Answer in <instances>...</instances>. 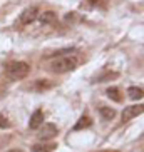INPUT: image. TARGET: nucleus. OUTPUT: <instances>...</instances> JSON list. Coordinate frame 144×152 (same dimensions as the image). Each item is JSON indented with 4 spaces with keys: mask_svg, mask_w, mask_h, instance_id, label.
<instances>
[{
    "mask_svg": "<svg viewBox=\"0 0 144 152\" xmlns=\"http://www.w3.org/2000/svg\"><path fill=\"white\" fill-rule=\"evenodd\" d=\"M39 20H40V23H52L55 22V18H57V14L55 12H52V10H49V12H44V14H39Z\"/></svg>",
    "mask_w": 144,
    "mask_h": 152,
    "instance_id": "obj_7",
    "label": "nucleus"
},
{
    "mask_svg": "<svg viewBox=\"0 0 144 152\" xmlns=\"http://www.w3.org/2000/svg\"><path fill=\"white\" fill-rule=\"evenodd\" d=\"M42 124H44V112H42L40 109H37V110L30 115V121H29V127L35 130V129H39V127H40Z\"/></svg>",
    "mask_w": 144,
    "mask_h": 152,
    "instance_id": "obj_6",
    "label": "nucleus"
},
{
    "mask_svg": "<svg viewBox=\"0 0 144 152\" xmlns=\"http://www.w3.org/2000/svg\"><path fill=\"white\" fill-rule=\"evenodd\" d=\"M37 17H39V9L37 7H29V9H25L20 14V22L24 23V25H29V23H32L34 20H37Z\"/></svg>",
    "mask_w": 144,
    "mask_h": 152,
    "instance_id": "obj_5",
    "label": "nucleus"
},
{
    "mask_svg": "<svg viewBox=\"0 0 144 152\" xmlns=\"http://www.w3.org/2000/svg\"><path fill=\"white\" fill-rule=\"evenodd\" d=\"M39 139L40 140H52V139L57 135V125L55 124H50V122H47V124H42L40 127H39Z\"/></svg>",
    "mask_w": 144,
    "mask_h": 152,
    "instance_id": "obj_3",
    "label": "nucleus"
},
{
    "mask_svg": "<svg viewBox=\"0 0 144 152\" xmlns=\"http://www.w3.org/2000/svg\"><path fill=\"white\" fill-rule=\"evenodd\" d=\"M99 114H101V117H102L104 121H112L114 115H116V110L111 109V107H101Z\"/></svg>",
    "mask_w": 144,
    "mask_h": 152,
    "instance_id": "obj_10",
    "label": "nucleus"
},
{
    "mask_svg": "<svg viewBox=\"0 0 144 152\" xmlns=\"http://www.w3.org/2000/svg\"><path fill=\"white\" fill-rule=\"evenodd\" d=\"M4 127H9V121L0 114V129H4Z\"/></svg>",
    "mask_w": 144,
    "mask_h": 152,
    "instance_id": "obj_13",
    "label": "nucleus"
},
{
    "mask_svg": "<svg viewBox=\"0 0 144 152\" xmlns=\"http://www.w3.org/2000/svg\"><path fill=\"white\" fill-rule=\"evenodd\" d=\"M106 94H107L109 99H112L114 102H121L122 100V97H121V94H119V89H117V87H109V89L106 90Z\"/></svg>",
    "mask_w": 144,
    "mask_h": 152,
    "instance_id": "obj_12",
    "label": "nucleus"
},
{
    "mask_svg": "<svg viewBox=\"0 0 144 152\" xmlns=\"http://www.w3.org/2000/svg\"><path fill=\"white\" fill-rule=\"evenodd\" d=\"M7 152H22V151H18V149H12V151H7Z\"/></svg>",
    "mask_w": 144,
    "mask_h": 152,
    "instance_id": "obj_15",
    "label": "nucleus"
},
{
    "mask_svg": "<svg viewBox=\"0 0 144 152\" xmlns=\"http://www.w3.org/2000/svg\"><path fill=\"white\" fill-rule=\"evenodd\" d=\"M144 110V105H129V107H124V110H122V121H131V119H134V117L141 115Z\"/></svg>",
    "mask_w": 144,
    "mask_h": 152,
    "instance_id": "obj_4",
    "label": "nucleus"
},
{
    "mask_svg": "<svg viewBox=\"0 0 144 152\" xmlns=\"http://www.w3.org/2000/svg\"><path fill=\"white\" fill-rule=\"evenodd\" d=\"M7 75L12 79V80H20V79H25L30 72V65L27 62H12L7 65Z\"/></svg>",
    "mask_w": 144,
    "mask_h": 152,
    "instance_id": "obj_2",
    "label": "nucleus"
},
{
    "mask_svg": "<svg viewBox=\"0 0 144 152\" xmlns=\"http://www.w3.org/2000/svg\"><path fill=\"white\" fill-rule=\"evenodd\" d=\"M89 4L90 5H97V4H99V0H89Z\"/></svg>",
    "mask_w": 144,
    "mask_h": 152,
    "instance_id": "obj_14",
    "label": "nucleus"
},
{
    "mask_svg": "<svg viewBox=\"0 0 144 152\" xmlns=\"http://www.w3.org/2000/svg\"><path fill=\"white\" fill-rule=\"evenodd\" d=\"M77 64H79V60L76 57H59L50 62V70L54 74H65V72L74 70Z\"/></svg>",
    "mask_w": 144,
    "mask_h": 152,
    "instance_id": "obj_1",
    "label": "nucleus"
},
{
    "mask_svg": "<svg viewBox=\"0 0 144 152\" xmlns=\"http://www.w3.org/2000/svg\"><path fill=\"white\" fill-rule=\"evenodd\" d=\"M90 124H92V121H90L87 115H82L79 121H77V124L74 125V130H82V129H87V127H90Z\"/></svg>",
    "mask_w": 144,
    "mask_h": 152,
    "instance_id": "obj_9",
    "label": "nucleus"
},
{
    "mask_svg": "<svg viewBox=\"0 0 144 152\" xmlns=\"http://www.w3.org/2000/svg\"><path fill=\"white\" fill-rule=\"evenodd\" d=\"M127 95L132 100H141L143 99V89L141 87H129L127 89Z\"/></svg>",
    "mask_w": 144,
    "mask_h": 152,
    "instance_id": "obj_11",
    "label": "nucleus"
},
{
    "mask_svg": "<svg viewBox=\"0 0 144 152\" xmlns=\"http://www.w3.org/2000/svg\"><path fill=\"white\" fill-rule=\"evenodd\" d=\"M55 147H57L55 144H34L32 152H52Z\"/></svg>",
    "mask_w": 144,
    "mask_h": 152,
    "instance_id": "obj_8",
    "label": "nucleus"
}]
</instances>
